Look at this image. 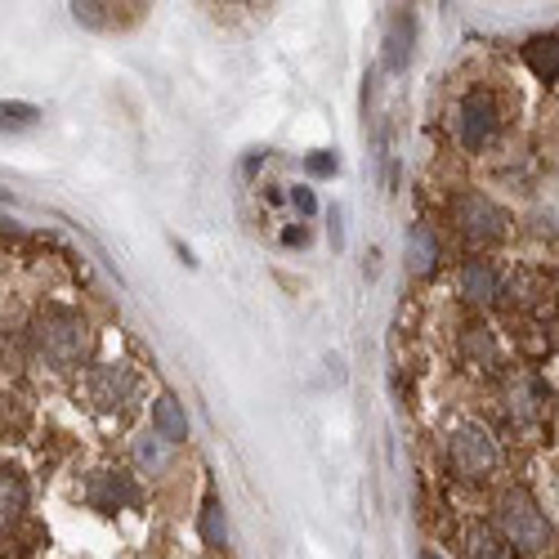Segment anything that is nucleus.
I'll return each instance as SVG.
<instances>
[{
	"label": "nucleus",
	"mask_w": 559,
	"mask_h": 559,
	"mask_svg": "<svg viewBox=\"0 0 559 559\" xmlns=\"http://www.w3.org/2000/svg\"><path fill=\"white\" fill-rule=\"evenodd\" d=\"M32 349L40 362H50L55 371H72L85 349H90V328H85V318H76L72 309L63 305H50L45 313L32 318Z\"/></svg>",
	"instance_id": "obj_1"
},
{
	"label": "nucleus",
	"mask_w": 559,
	"mask_h": 559,
	"mask_svg": "<svg viewBox=\"0 0 559 559\" xmlns=\"http://www.w3.org/2000/svg\"><path fill=\"white\" fill-rule=\"evenodd\" d=\"M497 533L515 546V550H542L546 542H550V524H546V515H542V506L533 501V492L528 488H506L501 497H497Z\"/></svg>",
	"instance_id": "obj_2"
},
{
	"label": "nucleus",
	"mask_w": 559,
	"mask_h": 559,
	"mask_svg": "<svg viewBox=\"0 0 559 559\" xmlns=\"http://www.w3.org/2000/svg\"><path fill=\"white\" fill-rule=\"evenodd\" d=\"M448 465L465 484H484L497 471V443L479 426H456L448 439Z\"/></svg>",
	"instance_id": "obj_3"
},
{
	"label": "nucleus",
	"mask_w": 559,
	"mask_h": 559,
	"mask_svg": "<svg viewBox=\"0 0 559 559\" xmlns=\"http://www.w3.org/2000/svg\"><path fill=\"white\" fill-rule=\"evenodd\" d=\"M501 130V108L488 90H475V95H465L461 108H456V134H461V148L465 153H479L488 139Z\"/></svg>",
	"instance_id": "obj_4"
},
{
	"label": "nucleus",
	"mask_w": 559,
	"mask_h": 559,
	"mask_svg": "<svg viewBox=\"0 0 559 559\" xmlns=\"http://www.w3.org/2000/svg\"><path fill=\"white\" fill-rule=\"evenodd\" d=\"M134 394H139V381L126 362H104V367L90 371V403H95L104 416H126Z\"/></svg>",
	"instance_id": "obj_5"
},
{
	"label": "nucleus",
	"mask_w": 559,
	"mask_h": 559,
	"mask_svg": "<svg viewBox=\"0 0 559 559\" xmlns=\"http://www.w3.org/2000/svg\"><path fill=\"white\" fill-rule=\"evenodd\" d=\"M452 219L461 224L465 238H475V242H497L506 233V211L492 206L484 193H461L452 206Z\"/></svg>",
	"instance_id": "obj_6"
},
{
	"label": "nucleus",
	"mask_w": 559,
	"mask_h": 559,
	"mask_svg": "<svg viewBox=\"0 0 559 559\" xmlns=\"http://www.w3.org/2000/svg\"><path fill=\"white\" fill-rule=\"evenodd\" d=\"M85 501L95 510H104V515H117L126 506H139V484L126 471H99L85 488Z\"/></svg>",
	"instance_id": "obj_7"
},
{
	"label": "nucleus",
	"mask_w": 559,
	"mask_h": 559,
	"mask_svg": "<svg viewBox=\"0 0 559 559\" xmlns=\"http://www.w3.org/2000/svg\"><path fill=\"white\" fill-rule=\"evenodd\" d=\"M412 45H416V14L394 10L385 23V68L390 72H403L412 63Z\"/></svg>",
	"instance_id": "obj_8"
},
{
	"label": "nucleus",
	"mask_w": 559,
	"mask_h": 559,
	"mask_svg": "<svg viewBox=\"0 0 559 559\" xmlns=\"http://www.w3.org/2000/svg\"><path fill=\"white\" fill-rule=\"evenodd\" d=\"M542 399H546V390L533 377H524V381H515V385L506 390V416L515 426H533L537 416H542Z\"/></svg>",
	"instance_id": "obj_9"
},
{
	"label": "nucleus",
	"mask_w": 559,
	"mask_h": 559,
	"mask_svg": "<svg viewBox=\"0 0 559 559\" xmlns=\"http://www.w3.org/2000/svg\"><path fill=\"white\" fill-rule=\"evenodd\" d=\"M461 292H465V300H475V305H492L501 296V277H497L492 264L471 260L461 269Z\"/></svg>",
	"instance_id": "obj_10"
},
{
	"label": "nucleus",
	"mask_w": 559,
	"mask_h": 559,
	"mask_svg": "<svg viewBox=\"0 0 559 559\" xmlns=\"http://www.w3.org/2000/svg\"><path fill=\"white\" fill-rule=\"evenodd\" d=\"M153 430H157L166 443H183V439H189V416H183V407H179L170 394H162V399L153 403Z\"/></svg>",
	"instance_id": "obj_11"
},
{
	"label": "nucleus",
	"mask_w": 559,
	"mask_h": 559,
	"mask_svg": "<svg viewBox=\"0 0 559 559\" xmlns=\"http://www.w3.org/2000/svg\"><path fill=\"white\" fill-rule=\"evenodd\" d=\"M524 63L533 68L537 81H555L559 76V36H533L524 45Z\"/></svg>",
	"instance_id": "obj_12"
},
{
	"label": "nucleus",
	"mask_w": 559,
	"mask_h": 559,
	"mask_svg": "<svg viewBox=\"0 0 559 559\" xmlns=\"http://www.w3.org/2000/svg\"><path fill=\"white\" fill-rule=\"evenodd\" d=\"M465 550H471V559H515V546H510L497 528H484V524H475L465 533Z\"/></svg>",
	"instance_id": "obj_13"
},
{
	"label": "nucleus",
	"mask_w": 559,
	"mask_h": 559,
	"mask_svg": "<svg viewBox=\"0 0 559 559\" xmlns=\"http://www.w3.org/2000/svg\"><path fill=\"white\" fill-rule=\"evenodd\" d=\"M407 260H412V273H430L435 269L439 238L430 233V224H412V233H407Z\"/></svg>",
	"instance_id": "obj_14"
},
{
	"label": "nucleus",
	"mask_w": 559,
	"mask_h": 559,
	"mask_svg": "<svg viewBox=\"0 0 559 559\" xmlns=\"http://www.w3.org/2000/svg\"><path fill=\"white\" fill-rule=\"evenodd\" d=\"M198 528H202V542H206L211 550H224V546H228V520H224V506H219L215 492H206V501H202Z\"/></svg>",
	"instance_id": "obj_15"
},
{
	"label": "nucleus",
	"mask_w": 559,
	"mask_h": 559,
	"mask_svg": "<svg viewBox=\"0 0 559 559\" xmlns=\"http://www.w3.org/2000/svg\"><path fill=\"white\" fill-rule=\"evenodd\" d=\"M461 354L471 358V362H479V367H492V362H497V345H492L488 328H465V336H461Z\"/></svg>",
	"instance_id": "obj_16"
},
{
	"label": "nucleus",
	"mask_w": 559,
	"mask_h": 559,
	"mask_svg": "<svg viewBox=\"0 0 559 559\" xmlns=\"http://www.w3.org/2000/svg\"><path fill=\"white\" fill-rule=\"evenodd\" d=\"M23 506H27V488H23V479H19V475H5V528L19 524Z\"/></svg>",
	"instance_id": "obj_17"
},
{
	"label": "nucleus",
	"mask_w": 559,
	"mask_h": 559,
	"mask_svg": "<svg viewBox=\"0 0 559 559\" xmlns=\"http://www.w3.org/2000/svg\"><path fill=\"white\" fill-rule=\"evenodd\" d=\"M166 439L153 430V435H144V439H139L134 443V452H139V461H144V465H153V471H157V465H166V448H162Z\"/></svg>",
	"instance_id": "obj_18"
},
{
	"label": "nucleus",
	"mask_w": 559,
	"mask_h": 559,
	"mask_svg": "<svg viewBox=\"0 0 559 559\" xmlns=\"http://www.w3.org/2000/svg\"><path fill=\"white\" fill-rule=\"evenodd\" d=\"M36 121V108H27V104H5V126L10 130H23V126H32Z\"/></svg>",
	"instance_id": "obj_19"
},
{
	"label": "nucleus",
	"mask_w": 559,
	"mask_h": 559,
	"mask_svg": "<svg viewBox=\"0 0 559 559\" xmlns=\"http://www.w3.org/2000/svg\"><path fill=\"white\" fill-rule=\"evenodd\" d=\"M305 170L309 175H336V157L332 153H309L305 157Z\"/></svg>",
	"instance_id": "obj_20"
},
{
	"label": "nucleus",
	"mask_w": 559,
	"mask_h": 559,
	"mask_svg": "<svg viewBox=\"0 0 559 559\" xmlns=\"http://www.w3.org/2000/svg\"><path fill=\"white\" fill-rule=\"evenodd\" d=\"M292 206H296L300 215H313V211H318V202H313L309 189H292Z\"/></svg>",
	"instance_id": "obj_21"
},
{
	"label": "nucleus",
	"mask_w": 559,
	"mask_h": 559,
	"mask_svg": "<svg viewBox=\"0 0 559 559\" xmlns=\"http://www.w3.org/2000/svg\"><path fill=\"white\" fill-rule=\"evenodd\" d=\"M283 242H287V247H305V242H309V228H287Z\"/></svg>",
	"instance_id": "obj_22"
},
{
	"label": "nucleus",
	"mask_w": 559,
	"mask_h": 559,
	"mask_svg": "<svg viewBox=\"0 0 559 559\" xmlns=\"http://www.w3.org/2000/svg\"><path fill=\"white\" fill-rule=\"evenodd\" d=\"M332 242H336V247L345 242V233H341V206H332Z\"/></svg>",
	"instance_id": "obj_23"
},
{
	"label": "nucleus",
	"mask_w": 559,
	"mask_h": 559,
	"mask_svg": "<svg viewBox=\"0 0 559 559\" xmlns=\"http://www.w3.org/2000/svg\"><path fill=\"white\" fill-rule=\"evenodd\" d=\"M421 559H443V555H439V550H426V555H421Z\"/></svg>",
	"instance_id": "obj_24"
}]
</instances>
